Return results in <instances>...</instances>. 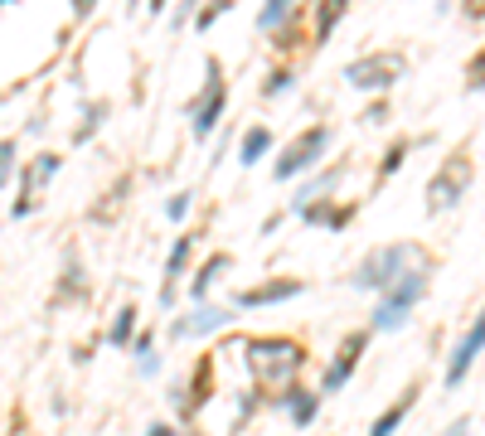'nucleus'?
<instances>
[{
	"mask_svg": "<svg viewBox=\"0 0 485 436\" xmlns=\"http://www.w3.org/2000/svg\"><path fill=\"white\" fill-rule=\"evenodd\" d=\"M243 363L257 388H292L296 373L306 369V345L292 335H253L243 339Z\"/></svg>",
	"mask_w": 485,
	"mask_h": 436,
	"instance_id": "1",
	"label": "nucleus"
},
{
	"mask_svg": "<svg viewBox=\"0 0 485 436\" xmlns=\"http://www.w3.org/2000/svg\"><path fill=\"white\" fill-rule=\"evenodd\" d=\"M418 267H432L422 243H384L349 272V286L355 291H388L394 282H403L408 272H418Z\"/></svg>",
	"mask_w": 485,
	"mask_h": 436,
	"instance_id": "2",
	"label": "nucleus"
},
{
	"mask_svg": "<svg viewBox=\"0 0 485 436\" xmlns=\"http://www.w3.org/2000/svg\"><path fill=\"white\" fill-rule=\"evenodd\" d=\"M427 286H432V267H418L403 282L379 291V306L369 310V335H394V330H403L412 320V310H418V300L427 296Z\"/></svg>",
	"mask_w": 485,
	"mask_h": 436,
	"instance_id": "3",
	"label": "nucleus"
},
{
	"mask_svg": "<svg viewBox=\"0 0 485 436\" xmlns=\"http://www.w3.org/2000/svg\"><path fill=\"white\" fill-rule=\"evenodd\" d=\"M471 180H476V160H471L466 145L447 151V160L437 165V175L427 180V214H451L461 199H466Z\"/></svg>",
	"mask_w": 485,
	"mask_h": 436,
	"instance_id": "4",
	"label": "nucleus"
},
{
	"mask_svg": "<svg viewBox=\"0 0 485 436\" xmlns=\"http://www.w3.org/2000/svg\"><path fill=\"white\" fill-rule=\"evenodd\" d=\"M330 145H335V131H330L325 121H316V127H306L301 136H292V145H286V151L272 160V175H277L282 184H286V180H296V175H306L311 165H321V160H325Z\"/></svg>",
	"mask_w": 485,
	"mask_h": 436,
	"instance_id": "5",
	"label": "nucleus"
},
{
	"mask_svg": "<svg viewBox=\"0 0 485 436\" xmlns=\"http://www.w3.org/2000/svg\"><path fill=\"white\" fill-rule=\"evenodd\" d=\"M223 107H229V78H223V64L219 58H209L204 64V92L190 102V127H194V136L199 141H209L214 136V127L223 121Z\"/></svg>",
	"mask_w": 485,
	"mask_h": 436,
	"instance_id": "6",
	"label": "nucleus"
},
{
	"mask_svg": "<svg viewBox=\"0 0 485 436\" xmlns=\"http://www.w3.org/2000/svg\"><path fill=\"white\" fill-rule=\"evenodd\" d=\"M403 73H408V58L398 54V49H384V54L349 58V64H345V82H349V88H364V92H388Z\"/></svg>",
	"mask_w": 485,
	"mask_h": 436,
	"instance_id": "7",
	"label": "nucleus"
},
{
	"mask_svg": "<svg viewBox=\"0 0 485 436\" xmlns=\"http://www.w3.org/2000/svg\"><path fill=\"white\" fill-rule=\"evenodd\" d=\"M59 170H64V155L59 151H39L35 160L20 165V194H15V204H10V218H15V223L39 209V194H44V184L54 180Z\"/></svg>",
	"mask_w": 485,
	"mask_h": 436,
	"instance_id": "8",
	"label": "nucleus"
},
{
	"mask_svg": "<svg viewBox=\"0 0 485 436\" xmlns=\"http://www.w3.org/2000/svg\"><path fill=\"white\" fill-rule=\"evenodd\" d=\"M364 349H369V330H349L345 339H340V349L330 354L325 363V373H321V398H335L340 388H345L349 378H355V369H359V359H364Z\"/></svg>",
	"mask_w": 485,
	"mask_h": 436,
	"instance_id": "9",
	"label": "nucleus"
},
{
	"mask_svg": "<svg viewBox=\"0 0 485 436\" xmlns=\"http://www.w3.org/2000/svg\"><path fill=\"white\" fill-rule=\"evenodd\" d=\"M209 393H214V354L204 349V354L190 363V378H184V383H175V388H170V402L180 408V417H184L180 427H190V417L204 408V402H209Z\"/></svg>",
	"mask_w": 485,
	"mask_h": 436,
	"instance_id": "10",
	"label": "nucleus"
},
{
	"mask_svg": "<svg viewBox=\"0 0 485 436\" xmlns=\"http://www.w3.org/2000/svg\"><path fill=\"white\" fill-rule=\"evenodd\" d=\"M233 315H239L233 306H190L184 315L170 320V339L180 345V339H194V335H219V330L233 325Z\"/></svg>",
	"mask_w": 485,
	"mask_h": 436,
	"instance_id": "11",
	"label": "nucleus"
},
{
	"mask_svg": "<svg viewBox=\"0 0 485 436\" xmlns=\"http://www.w3.org/2000/svg\"><path fill=\"white\" fill-rule=\"evenodd\" d=\"M306 282L301 276H267V282L257 286H243L239 296H233V310H262V306H286L292 296H301Z\"/></svg>",
	"mask_w": 485,
	"mask_h": 436,
	"instance_id": "12",
	"label": "nucleus"
},
{
	"mask_svg": "<svg viewBox=\"0 0 485 436\" xmlns=\"http://www.w3.org/2000/svg\"><path fill=\"white\" fill-rule=\"evenodd\" d=\"M485 354V310L476 320H471V330L451 345V354H447V388H461L466 383V373H471V363H476Z\"/></svg>",
	"mask_w": 485,
	"mask_h": 436,
	"instance_id": "13",
	"label": "nucleus"
},
{
	"mask_svg": "<svg viewBox=\"0 0 485 436\" xmlns=\"http://www.w3.org/2000/svg\"><path fill=\"white\" fill-rule=\"evenodd\" d=\"M355 214H359V204H335V194H330V199L306 204L296 218H301V223H311V228H325V233H345V228L355 223Z\"/></svg>",
	"mask_w": 485,
	"mask_h": 436,
	"instance_id": "14",
	"label": "nucleus"
},
{
	"mask_svg": "<svg viewBox=\"0 0 485 436\" xmlns=\"http://www.w3.org/2000/svg\"><path fill=\"white\" fill-rule=\"evenodd\" d=\"M190 257H194V237L180 233L170 247V257H165V272H160V306L175 310V286H180V276L190 272Z\"/></svg>",
	"mask_w": 485,
	"mask_h": 436,
	"instance_id": "15",
	"label": "nucleus"
},
{
	"mask_svg": "<svg viewBox=\"0 0 485 436\" xmlns=\"http://www.w3.org/2000/svg\"><path fill=\"white\" fill-rule=\"evenodd\" d=\"M345 170H349V165L340 160V165H330V170L311 175V180H306L301 190L292 194V214H301L306 204H316V199H330V194H340V180H345Z\"/></svg>",
	"mask_w": 485,
	"mask_h": 436,
	"instance_id": "16",
	"label": "nucleus"
},
{
	"mask_svg": "<svg viewBox=\"0 0 485 436\" xmlns=\"http://www.w3.org/2000/svg\"><path fill=\"white\" fill-rule=\"evenodd\" d=\"M277 402L286 408V417H292V427H311L316 412H321V393L306 388V383H292V388L277 393Z\"/></svg>",
	"mask_w": 485,
	"mask_h": 436,
	"instance_id": "17",
	"label": "nucleus"
},
{
	"mask_svg": "<svg viewBox=\"0 0 485 436\" xmlns=\"http://www.w3.org/2000/svg\"><path fill=\"white\" fill-rule=\"evenodd\" d=\"M418 398H422V388H418V383H408V388L398 393V398H394V402H388V408L374 417V427H369V436H394V432L408 422V412L418 408Z\"/></svg>",
	"mask_w": 485,
	"mask_h": 436,
	"instance_id": "18",
	"label": "nucleus"
},
{
	"mask_svg": "<svg viewBox=\"0 0 485 436\" xmlns=\"http://www.w3.org/2000/svg\"><path fill=\"white\" fill-rule=\"evenodd\" d=\"M229 267H233V257H229V253H214L209 262H204L199 272H194V282H190V296H194V300H199V306H204V300H209V291H214V282H219V276L229 272Z\"/></svg>",
	"mask_w": 485,
	"mask_h": 436,
	"instance_id": "19",
	"label": "nucleus"
},
{
	"mask_svg": "<svg viewBox=\"0 0 485 436\" xmlns=\"http://www.w3.org/2000/svg\"><path fill=\"white\" fill-rule=\"evenodd\" d=\"M82 291H88V276H82L78 257H68L64 276H59V286H54V306H74V300H82Z\"/></svg>",
	"mask_w": 485,
	"mask_h": 436,
	"instance_id": "20",
	"label": "nucleus"
},
{
	"mask_svg": "<svg viewBox=\"0 0 485 436\" xmlns=\"http://www.w3.org/2000/svg\"><path fill=\"white\" fill-rule=\"evenodd\" d=\"M137 300H127V306H117V315H112V325H107V345L112 349H127L131 345V335H137Z\"/></svg>",
	"mask_w": 485,
	"mask_h": 436,
	"instance_id": "21",
	"label": "nucleus"
},
{
	"mask_svg": "<svg viewBox=\"0 0 485 436\" xmlns=\"http://www.w3.org/2000/svg\"><path fill=\"white\" fill-rule=\"evenodd\" d=\"M267 151H272V131H267V127H247L243 141H239V165L253 170L257 160H267Z\"/></svg>",
	"mask_w": 485,
	"mask_h": 436,
	"instance_id": "22",
	"label": "nucleus"
},
{
	"mask_svg": "<svg viewBox=\"0 0 485 436\" xmlns=\"http://www.w3.org/2000/svg\"><path fill=\"white\" fill-rule=\"evenodd\" d=\"M345 10H349V0H321V5H316V44H325V39L335 35Z\"/></svg>",
	"mask_w": 485,
	"mask_h": 436,
	"instance_id": "23",
	"label": "nucleus"
},
{
	"mask_svg": "<svg viewBox=\"0 0 485 436\" xmlns=\"http://www.w3.org/2000/svg\"><path fill=\"white\" fill-rule=\"evenodd\" d=\"M292 10H296V0H262V10H257V29H282L286 19H292Z\"/></svg>",
	"mask_w": 485,
	"mask_h": 436,
	"instance_id": "24",
	"label": "nucleus"
},
{
	"mask_svg": "<svg viewBox=\"0 0 485 436\" xmlns=\"http://www.w3.org/2000/svg\"><path fill=\"white\" fill-rule=\"evenodd\" d=\"M107 102H88V107H82V127L74 131V145H88L92 141V131H98L102 127V121H107Z\"/></svg>",
	"mask_w": 485,
	"mask_h": 436,
	"instance_id": "25",
	"label": "nucleus"
},
{
	"mask_svg": "<svg viewBox=\"0 0 485 436\" xmlns=\"http://www.w3.org/2000/svg\"><path fill=\"white\" fill-rule=\"evenodd\" d=\"M408 151H412V141H394V145H388L384 165H379V180H394V175H398V165L408 160Z\"/></svg>",
	"mask_w": 485,
	"mask_h": 436,
	"instance_id": "26",
	"label": "nucleus"
},
{
	"mask_svg": "<svg viewBox=\"0 0 485 436\" xmlns=\"http://www.w3.org/2000/svg\"><path fill=\"white\" fill-rule=\"evenodd\" d=\"M233 0H209V5H199V15H194V29H209L219 15H229Z\"/></svg>",
	"mask_w": 485,
	"mask_h": 436,
	"instance_id": "27",
	"label": "nucleus"
},
{
	"mask_svg": "<svg viewBox=\"0 0 485 436\" xmlns=\"http://www.w3.org/2000/svg\"><path fill=\"white\" fill-rule=\"evenodd\" d=\"M286 88H296V73H292V68H272V78L262 82V92H267V97H282Z\"/></svg>",
	"mask_w": 485,
	"mask_h": 436,
	"instance_id": "28",
	"label": "nucleus"
},
{
	"mask_svg": "<svg viewBox=\"0 0 485 436\" xmlns=\"http://www.w3.org/2000/svg\"><path fill=\"white\" fill-rule=\"evenodd\" d=\"M15 160H20L15 141H0V190H10V175H15Z\"/></svg>",
	"mask_w": 485,
	"mask_h": 436,
	"instance_id": "29",
	"label": "nucleus"
},
{
	"mask_svg": "<svg viewBox=\"0 0 485 436\" xmlns=\"http://www.w3.org/2000/svg\"><path fill=\"white\" fill-rule=\"evenodd\" d=\"M190 204H194V194H190V190H180L170 204H165V218H170V223H184V218H190Z\"/></svg>",
	"mask_w": 485,
	"mask_h": 436,
	"instance_id": "30",
	"label": "nucleus"
},
{
	"mask_svg": "<svg viewBox=\"0 0 485 436\" xmlns=\"http://www.w3.org/2000/svg\"><path fill=\"white\" fill-rule=\"evenodd\" d=\"M481 88H485V49L471 58V68H466V92H481Z\"/></svg>",
	"mask_w": 485,
	"mask_h": 436,
	"instance_id": "31",
	"label": "nucleus"
},
{
	"mask_svg": "<svg viewBox=\"0 0 485 436\" xmlns=\"http://www.w3.org/2000/svg\"><path fill=\"white\" fill-rule=\"evenodd\" d=\"M146 436H199L194 427H180V422H151Z\"/></svg>",
	"mask_w": 485,
	"mask_h": 436,
	"instance_id": "32",
	"label": "nucleus"
},
{
	"mask_svg": "<svg viewBox=\"0 0 485 436\" xmlns=\"http://www.w3.org/2000/svg\"><path fill=\"white\" fill-rule=\"evenodd\" d=\"M388 117H394V107H388V102L384 97H374V102H369V112H364V121H374V127H384V121Z\"/></svg>",
	"mask_w": 485,
	"mask_h": 436,
	"instance_id": "33",
	"label": "nucleus"
},
{
	"mask_svg": "<svg viewBox=\"0 0 485 436\" xmlns=\"http://www.w3.org/2000/svg\"><path fill=\"white\" fill-rule=\"evenodd\" d=\"M156 369H160L156 354H141V359H137V373H141V378H156Z\"/></svg>",
	"mask_w": 485,
	"mask_h": 436,
	"instance_id": "34",
	"label": "nucleus"
},
{
	"mask_svg": "<svg viewBox=\"0 0 485 436\" xmlns=\"http://www.w3.org/2000/svg\"><path fill=\"white\" fill-rule=\"evenodd\" d=\"M194 5H199V0H180V15H175V29H180V25H184V19H190V15H194Z\"/></svg>",
	"mask_w": 485,
	"mask_h": 436,
	"instance_id": "35",
	"label": "nucleus"
},
{
	"mask_svg": "<svg viewBox=\"0 0 485 436\" xmlns=\"http://www.w3.org/2000/svg\"><path fill=\"white\" fill-rule=\"evenodd\" d=\"M447 436H471V417H457V422L447 427Z\"/></svg>",
	"mask_w": 485,
	"mask_h": 436,
	"instance_id": "36",
	"label": "nucleus"
},
{
	"mask_svg": "<svg viewBox=\"0 0 485 436\" xmlns=\"http://www.w3.org/2000/svg\"><path fill=\"white\" fill-rule=\"evenodd\" d=\"M92 5H98V0H74V15H78V19H88V15H92Z\"/></svg>",
	"mask_w": 485,
	"mask_h": 436,
	"instance_id": "37",
	"label": "nucleus"
},
{
	"mask_svg": "<svg viewBox=\"0 0 485 436\" xmlns=\"http://www.w3.org/2000/svg\"><path fill=\"white\" fill-rule=\"evenodd\" d=\"M170 10V0H151V15H165Z\"/></svg>",
	"mask_w": 485,
	"mask_h": 436,
	"instance_id": "38",
	"label": "nucleus"
},
{
	"mask_svg": "<svg viewBox=\"0 0 485 436\" xmlns=\"http://www.w3.org/2000/svg\"><path fill=\"white\" fill-rule=\"evenodd\" d=\"M5 5H15V0H0V10H5Z\"/></svg>",
	"mask_w": 485,
	"mask_h": 436,
	"instance_id": "39",
	"label": "nucleus"
}]
</instances>
